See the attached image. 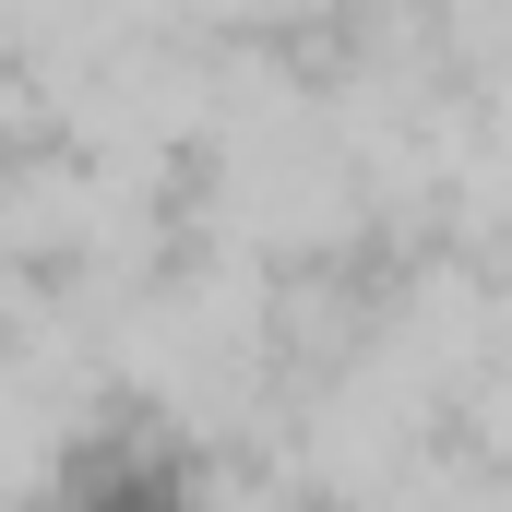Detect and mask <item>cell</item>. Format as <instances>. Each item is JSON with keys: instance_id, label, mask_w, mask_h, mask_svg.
Returning a JSON list of instances; mask_svg holds the SVG:
<instances>
[{"instance_id": "obj_1", "label": "cell", "mask_w": 512, "mask_h": 512, "mask_svg": "<svg viewBox=\"0 0 512 512\" xmlns=\"http://www.w3.org/2000/svg\"><path fill=\"white\" fill-rule=\"evenodd\" d=\"M48 512H215V501H203L191 441H167L155 417H96V429L60 453Z\"/></svg>"}]
</instances>
